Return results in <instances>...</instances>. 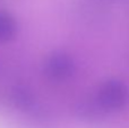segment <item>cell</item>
<instances>
[{"mask_svg": "<svg viewBox=\"0 0 129 128\" xmlns=\"http://www.w3.org/2000/svg\"><path fill=\"white\" fill-rule=\"evenodd\" d=\"M128 88L125 83L118 79L107 81L99 91V102L104 109L119 110L128 101Z\"/></svg>", "mask_w": 129, "mask_h": 128, "instance_id": "1", "label": "cell"}, {"mask_svg": "<svg viewBox=\"0 0 129 128\" xmlns=\"http://www.w3.org/2000/svg\"><path fill=\"white\" fill-rule=\"evenodd\" d=\"M44 70L50 78L54 81H64L74 74L75 62L69 54L63 52H54L48 57Z\"/></svg>", "mask_w": 129, "mask_h": 128, "instance_id": "2", "label": "cell"}, {"mask_svg": "<svg viewBox=\"0 0 129 128\" xmlns=\"http://www.w3.org/2000/svg\"><path fill=\"white\" fill-rule=\"evenodd\" d=\"M16 33V22L10 14L0 11V41L6 42L14 38Z\"/></svg>", "mask_w": 129, "mask_h": 128, "instance_id": "3", "label": "cell"}]
</instances>
